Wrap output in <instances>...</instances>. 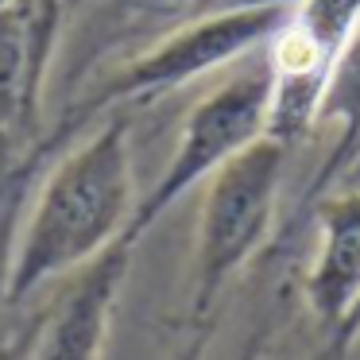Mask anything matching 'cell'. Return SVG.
Here are the masks:
<instances>
[{
	"label": "cell",
	"instance_id": "obj_11",
	"mask_svg": "<svg viewBox=\"0 0 360 360\" xmlns=\"http://www.w3.org/2000/svg\"><path fill=\"white\" fill-rule=\"evenodd\" d=\"M32 333H35V326L24 329L20 337H12L8 345H0V360H27V349H32Z\"/></svg>",
	"mask_w": 360,
	"mask_h": 360
},
{
	"label": "cell",
	"instance_id": "obj_10",
	"mask_svg": "<svg viewBox=\"0 0 360 360\" xmlns=\"http://www.w3.org/2000/svg\"><path fill=\"white\" fill-rule=\"evenodd\" d=\"M148 12H174L182 20L213 16V12H252V8H295L298 0H136Z\"/></svg>",
	"mask_w": 360,
	"mask_h": 360
},
{
	"label": "cell",
	"instance_id": "obj_1",
	"mask_svg": "<svg viewBox=\"0 0 360 360\" xmlns=\"http://www.w3.org/2000/svg\"><path fill=\"white\" fill-rule=\"evenodd\" d=\"M136 202L140 198L128 120L109 117L86 140L74 143L43 179L12 252L4 298L24 302L47 283L82 271L128 233Z\"/></svg>",
	"mask_w": 360,
	"mask_h": 360
},
{
	"label": "cell",
	"instance_id": "obj_2",
	"mask_svg": "<svg viewBox=\"0 0 360 360\" xmlns=\"http://www.w3.org/2000/svg\"><path fill=\"white\" fill-rule=\"evenodd\" d=\"M287 155L290 151L283 143L264 136L205 182L194 233V267H190V314H194V321H205L217 310L229 283L271 240Z\"/></svg>",
	"mask_w": 360,
	"mask_h": 360
},
{
	"label": "cell",
	"instance_id": "obj_4",
	"mask_svg": "<svg viewBox=\"0 0 360 360\" xmlns=\"http://www.w3.org/2000/svg\"><path fill=\"white\" fill-rule=\"evenodd\" d=\"M290 8H252V12H213V16L182 20L179 27L128 58L120 70H112L82 105V117H94L97 109L124 101H151V97L174 94L190 82L205 78L213 70H225L229 63L256 55L267 47Z\"/></svg>",
	"mask_w": 360,
	"mask_h": 360
},
{
	"label": "cell",
	"instance_id": "obj_5",
	"mask_svg": "<svg viewBox=\"0 0 360 360\" xmlns=\"http://www.w3.org/2000/svg\"><path fill=\"white\" fill-rule=\"evenodd\" d=\"M360 24V0H298L267 39L264 58L271 66L267 140L295 148L321 124L326 86L349 35Z\"/></svg>",
	"mask_w": 360,
	"mask_h": 360
},
{
	"label": "cell",
	"instance_id": "obj_7",
	"mask_svg": "<svg viewBox=\"0 0 360 360\" xmlns=\"http://www.w3.org/2000/svg\"><path fill=\"white\" fill-rule=\"evenodd\" d=\"M302 302L326 341H352L360 326V186L318 202V240L302 275Z\"/></svg>",
	"mask_w": 360,
	"mask_h": 360
},
{
	"label": "cell",
	"instance_id": "obj_8",
	"mask_svg": "<svg viewBox=\"0 0 360 360\" xmlns=\"http://www.w3.org/2000/svg\"><path fill=\"white\" fill-rule=\"evenodd\" d=\"M55 32V0L0 4V136L27 124Z\"/></svg>",
	"mask_w": 360,
	"mask_h": 360
},
{
	"label": "cell",
	"instance_id": "obj_9",
	"mask_svg": "<svg viewBox=\"0 0 360 360\" xmlns=\"http://www.w3.org/2000/svg\"><path fill=\"white\" fill-rule=\"evenodd\" d=\"M321 124L337 128V148L329 155L326 171H321V182H326L349 163V155L356 151V136H360V24L349 35L333 74H329L326 101H321Z\"/></svg>",
	"mask_w": 360,
	"mask_h": 360
},
{
	"label": "cell",
	"instance_id": "obj_13",
	"mask_svg": "<svg viewBox=\"0 0 360 360\" xmlns=\"http://www.w3.org/2000/svg\"><path fill=\"white\" fill-rule=\"evenodd\" d=\"M205 341H210V329H202V333H198L182 352H174L171 360H202V356H205Z\"/></svg>",
	"mask_w": 360,
	"mask_h": 360
},
{
	"label": "cell",
	"instance_id": "obj_3",
	"mask_svg": "<svg viewBox=\"0 0 360 360\" xmlns=\"http://www.w3.org/2000/svg\"><path fill=\"white\" fill-rule=\"evenodd\" d=\"M267 105H271V66L267 58H252L236 74H229L221 86H213L194 109L186 112L179 128L174 151L151 190L136 202L128 240L140 244L148 229L171 210L174 202L190 194L194 186L210 182L225 163H233L240 151H248L256 140L267 136Z\"/></svg>",
	"mask_w": 360,
	"mask_h": 360
},
{
	"label": "cell",
	"instance_id": "obj_12",
	"mask_svg": "<svg viewBox=\"0 0 360 360\" xmlns=\"http://www.w3.org/2000/svg\"><path fill=\"white\" fill-rule=\"evenodd\" d=\"M264 349H267V326H259L256 333L248 337V345L240 349V356H236V360H264Z\"/></svg>",
	"mask_w": 360,
	"mask_h": 360
},
{
	"label": "cell",
	"instance_id": "obj_6",
	"mask_svg": "<svg viewBox=\"0 0 360 360\" xmlns=\"http://www.w3.org/2000/svg\"><path fill=\"white\" fill-rule=\"evenodd\" d=\"M132 252L136 240L120 236L112 248L70 275V287L35 321L27 360H101L112 310L132 271Z\"/></svg>",
	"mask_w": 360,
	"mask_h": 360
}]
</instances>
